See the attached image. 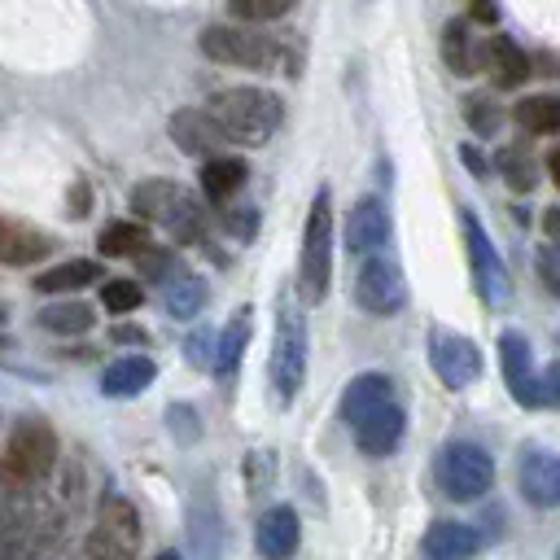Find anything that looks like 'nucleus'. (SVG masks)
Returning <instances> with one entry per match:
<instances>
[{"label": "nucleus", "instance_id": "412c9836", "mask_svg": "<svg viewBox=\"0 0 560 560\" xmlns=\"http://www.w3.org/2000/svg\"><path fill=\"white\" fill-rule=\"evenodd\" d=\"M481 61H486V74L494 88H521L529 74H534V61L525 57V48L508 35H490L486 48H481Z\"/></svg>", "mask_w": 560, "mask_h": 560}, {"label": "nucleus", "instance_id": "8fccbe9b", "mask_svg": "<svg viewBox=\"0 0 560 560\" xmlns=\"http://www.w3.org/2000/svg\"><path fill=\"white\" fill-rule=\"evenodd\" d=\"M0 319H4V311H0Z\"/></svg>", "mask_w": 560, "mask_h": 560}, {"label": "nucleus", "instance_id": "dca6fc26", "mask_svg": "<svg viewBox=\"0 0 560 560\" xmlns=\"http://www.w3.org/2000/svg\"><path fill=\"white\" fill-rule=\"evenodd\" d=\"M166 131H171V140H175L184 153H192V158H214V153H223V149L232 144L228 131L210 118V109H197V105L175 109V114L166 118Z\"/></svg>", "mask_w": 560, "mask_h": 560}, {"label": "nucleus", "instance_id": "393cba45", "mask_svg": "<svg viewBox=\"0 0 560 560\" xmlns=\"http://www.w3.org/2000/svg\"><path fill=\"white\" fill-rule=\"evenodd\" d=\"M249 179V166L241 158H228V153H214L201 162V192L214 201V206H228Z\"/></svg>", "mask_w": 560, "mask_h": 560}, {"label": "nucleus", "instance_id": "3c124183", "mask_svg": "<svg viewBox=\"0 0 560 560\" xmlns=\"http://www.w3.org/2000/svg\"><path fill=\"white\" fill-rule=\"evenodd\" d=\"M556 560H560V551H556Z\"/></svg>", "mask_w": 560, "mask_h": 560}, {"label": "nucleus", "instance_id": "6e6552de", "mask_svg": "<svg viewBox=\"0 0 560 560\" xmlns=\"http://www.w3.org/2000/svg\"><path fill=\"white\" fill-rule=\"evenodd\" d=\"M136 551H140V512L131 508V499L105 494L88 529L83 556L88 560H136Z\"/></svg>", "mask_w": 560, "mask_h": 560}, {"label": "nucleus", "instance_id": "ea45409f", "mask_svg": "<svg viewBox=\"0 0 560 560\" xmlns=\"http://www.w3.org/2000/svg\"><path fill=\"white\" fill-rule=\"evenodd\" d=\"M538 276H542V284H547L551 293H560V267H556V254H551V249L538 254Z\"/></svg>", "mask_w": 560, "mask_h": 560}, {"label": "nucleus", "instance_id": "c756f323", "mask_svg": "<svg viewBox=\"0 0 560 560\" xmlns=\"http://www.w3.org/2000/svg\"><path fill=\"white\" fill-rule=\"evenodd\" d=\"M245 341H249V306H241V311L228 319L223 337L214 341V368H219L223 376L236 372V363H241V354H245Z\"/></svg>", "mask_w": 560, "mask_h": 560}, {"label": "nucleus", "instance_id": "ddd939ff", "mask_svg": "<svg viewBox=\"0 0 560 560\" xmlns=\"http://www.w3.org/2000/svg\"><path fill=\"white\" fill-rule=\"evenodd\" d=\"M516 490L534 508H560V455L547 446H521L516 455Z\"/></svg>", "mask_w": 560, "mask_h": 560}, {"label": "nucleus", "instance_id": "6ab92c4d", "mask_svg": "<svg viewBox=\"0 0 560 560\" xmlns=\"http://www.w3.org/2000/svg\"><path fill=\"white\" fill-rule=\"evenodd\" d=\"M481 551V534L468 521H433L420 538L424 560H472Z\"/></svg>", "mask_w": 560, "mask_h": 560}, {"label": "nucleus", "instance_id": "c9c22d12", "mask_svg": "<svg viewBox=\"0 0 560 560\" xmlns=\"http://www.w3.org/2000/svg\"><path fill=\"white\" fill-rule=\"evenodd\" d=\"M228 9L249 26V22H276L293 9V0H228Z\"/></svg>", "mask_w": 560, "mask_h": 560}, {"label": "nucleus", "instance_id": "bb28decb", "mask_svg": "<svg viewBox=\"0 0 560 560\" xmlns=\"http://www.w3.org/2000/svg\"><path fill=\"white\" fill-rule=\"evenodd\" d=\"M512 118L521 131L529 136H560V96L538 92V96H521L512 105Z\"/></svg>", "mask_w": 560, "mask_h": 560}, {"label": "nucleus", "instance_id": "5701e85b", "mask_svg": "<svg viewBox=\"0 0 560 560\" xmlns=\"http://www.w3.org/2000/svg\"><path fill=\"white\" fill-rule=\"evenodd\" d=\"M394 398V381L385 372H359L350 376V385L341 389V420L346 424H359L368 411H376L381 402Z\"/></svg>", "mask_w": 560, "mask_h": 560}, {"label": "nucleus", "instance_id": "aec40b11", "mask_svg": "<svg viewBox=\"0 0 560 560\" xmlns=\"http://www.w3.org/2000/svg\"><path fill=\"white\" fill-rule=\"evenodd\" d=\"M52 236L44 228H31L22 219H4L0 214V262L4 267H31L39 262L44 254H52Z\"/></svg>", "mask_w": 560, "mask_h": 560}, {"label": "nucleus", "instance_id": "f03ea898", "mask_svg": "<svg viewBox=\"0 0 560 560\" xmlns=\"http://www.w3.org/2000/svg\"><path fill=\"white\" fill-rule=\"evenodd\" d=\"M210 118L228 131L232 144H249V149H262L280 122H284V105L276 92L267 88H249V83H236V88H219L210 96Z\"/></svg>", "mask_w": 560, "mask_h": 560}, {"label": "nucleus", "instance_id": "79ce46f5", "mask_svg": "<svg viewBox=\"0 0 560 560\" xmlns=\"http://www.w3.org/2000/svg\"><path fill=\"white\" fill-rule=\"evenodd\" d=\"M468 18L481 22V26H490V22L499 18V4H494V0H468Z\"/></svg>", "mask_w": 560, "mask_h": 560}, {"label": "nucleus", "instance_id": "b1692460", "mask_svg": "<svg viewBox=\"0 0 560 560\" xmlns=\"http://www.w3.org/2000/svg\"><path fill=\"white\" fill-rule=\"evenodd\" d=\"M158 289H162V306H166L171 319H197L201 306H206V280H201L197 271H188L184 262H179Z\"/></svg>", "mask_w": 560, "mask_h": 560}, {"label": "nucleus", "instance_id": "a211bd4d", "mask_svg": "<svg viewBox=\"0 0 560 560\" xmlns=\"http://www.w3.org/2000/svg\"><path fill=\"white\" fill-rule=\"evenodd\" d=\"M389 241V210L381 197H359L346 214V249L350 254H376Z\"/></svg>", "mask_w": 560, "mask_h": 560}, {"label": "nucleus", "instance_id": "20e7f679", "mask_svg": "<svg viewBox=\"0 0 560 560\" xmlns=\"http://www.w3.org/2000/svg\"><path fill=\"white\" fill-rule=\"evenodd\" d=\"M131 210L149 223H162L179 245H201L206 241V210L175 179H140L131 188Z\"/></svg>", "mask_w": 560, "mask_h": 560}, {"label": "nucleus", "instance_id": "49530a36", "mask_svg": "<svg viewBox=\"0 0 560 560\" xmlns=\"http://www.w3.org/2000/svg\"><path fill=\"white\" fill-rule=\"evenodd\" d=\"M547 175H551V184L560 188V144H556V149L547 153Z\"/></svg>", "mask_w": 560, "mask_h": 560}, {"label": "nucleus", "instance_id": "f704fd0d", "mask_svg": "<svg viewBox=\"0 0 560 560\" xmlns=\"http://www.w3.org/2000/svg\"><path fill=\"white\" fill-rule=\"evenodd\" d=\"M175 267H179V258H175V249H166V245H153V241H149V245L136 254V271H140V280L162 284Z\"/></svg>", "mask_w": 560, "mask_h": 560}, {"label": "nucleus", "instance_id": "4468645a", "mask_svg": "<svg viewBox=\"0 0 560 560\" xmlns=\"http://www.w3.org/2000/svg\"><path fill=\"white\" fill-rule=\"evenodd\" d=\"M499 368H503L508 394H512L521 407H538V402H542V381H538L534 350H529L525 332H516V328L499 332Z\"/></svg>", "mask_w": 560, "mask_h": 560}, {"label": "nucleus", "instance_id": "9b49d317", "mask_svg": "<svg viewBox=\"0 0 560 560\" xmlns=\"http://www.w3.org/2000/svg\"><path fill=\"white\" fill-rule=\"evenodd\" d=\"M402 302H407V280H402L398 262L385 254L368 258L354 276V306L368 315H398Z\"/></svg>", "mask_w": 560, "mask_h": 560}, {"label": "nucleus", "instance_id": "0eeeda50", "mask_svg": "<svg viewBox=\"0 0 560 560\" xmlns=\"http://www.w3.org/2000/svg\"><path fill=\"white\" fill-rule=\"evenodd\" d=\"M433 481L446 499L472 503L494 486V459L477 442H446L433 459Z\"/></svg>", "mask_w": 560, "mask_h": 560}, {"label": "nucleus", "instance_id": "2eb2a0df", "mask_svg": "<svg viewBox=\"0 0 560 560\" xmlns=\"http://www.w3.org/2000/svg\"><path fill=\"white\" fill-rule=\"evenodd\" d=\"M350 433H354V446H359L363 455L385 459V455L398 451V442H402V433H407V411H402L398 398H389V402H381L376 411H368L359 424H350Z\"/></svg>", "mask_w": 560, "mask_h": 560}, {"label": "nucleus", "instance_id": "c85d7f7f", "mask_svg": "<svg viewBox=\"0 0 560 560\" xmlns=\"http://www.w3.org/2000/svg\"><path fill=\"white\" fill-rule=\"evenodd\" d=\"M96 324V315H92V306H83V302H48L44 311H39V328H48V332H57V337H79V332H88Z\"/></svg>", "mask_w": 560, "mask_h": 560}, {"label": "nucleus", "instance_id": "58836bf2", "mask_svg": "<svg viewBox=\"0 0 560 560\" xmlns=\"http://www.w3.org/2000/svg\"><path fill=\"white\" fill-rule=\"evenodd\" d=\"M538 381H542V402L560 407V359H556L551 368H542V372H538Z\"/></svg>", "mask_w": 560, "mask_h": 560}, {"label": "nucleus", "instance_id": "f257e3e1", "mask_svg": "<svg viewBox=\"0 0 560 560\" xmlns=\"http://www.w3.org/2000/svg\"><path fill=\"white\" fill-rule=\"evenodd\" d=\"M306 302L293 284H284L276 293V324H271V359H267V376H271V394L280 407H289L306 381Z\"/></svg>", "mask_w": 560, "mask_h": 560}, {"label": "nucleus", "instance_id": "e433bc0d", "mask_svg": "<svg viewBox=\"0 0 560 560\" xmlns=\"http://www.w3.org/2000/svg\"><path fill=\"white\" fill-rule=\"evenodd\" d=\"M219 223H223L228 236L254 241V232H258V210H254V206H223V210H219Z\"/></svg>", "mask_w": 560, "mask_h": 560}, {"label": "nucleus", "instance_id": "7c9ffc66", "mask_svg": "<svg viewBox=\"0 0 560 560\" xmlns=\"http://www.w3.org/2000/svg\"><path fill=\"white\" fill-rule=\"evenodd\" d=\"M442 61H446V70H455V74H472V70H477L472 39H468V26H464V22H446V26H442Z\"/></svg>", "mask_w": 560, "mask_h": 560}, {"label": "nucleus", "instance_id": "f3484780", "mask_svg": "<svg viewBox=\"0 0 560 560\" xmlns=\"http://www.w3.org/2000/svg\"><path fill=\"white\" fill-rule=\"evenodd\" d=\"M254 547L262 560H293L298 547H302V521L289 503H276L258 516L254 525Z\"/></svg>", "mask_w": 560, "mask_h": 560}, {"label": "nucleus", "instance_id": "cd10ccee", "mask_svg": "<svg viewBox=\"0 0 560 560\" xmlns=\"http://www.w3.org/2000/svg\"><path fill=\"white\" fill-rule=\"evenodd\" d=\"M96 245H101L105 258H136L149 245V228L136 223V219H118V223H105L101 228Z\"/></svg>", "mask_w": 560, "mask_h": 560}, {"label": "nucleus", "instance_id": "1a4fd4ad", "mask_svg": "<svg viewBox=\"0 0 560 560\" xmlns=\"http://www.w3.org/2000/svg\"><path fill=\"white\" fill-rule=\"evenodd\" d=\"M44 529V503L26 481H0V560H22Z\"/></svg>", "mask_w": 560, "mask_h": 560}, {"label": "nucleus", "instance_id": "473e14b6", "mask_svg": "<svg viewBox=\"0 0 560 560\" xmlns=\"http://www.w3.org/2000/svg\"><path fill=\"white\" fill-rule=\"evenodd\" d=\"M464 122L477 131V136H494L499 127H503V109L486 96V92H472V96H464Z\"/></svg>", "mask_w": 560, "mask_h": 560}, {"label": "nucleus", "instance_id": "2f4dec72", "mask_svg": "<svg viewBox=\"0 0 560 560\" xmlns=\"http://www.w3.org/2000/svg\"><path fill=\"white\" fill-rule=\"evenodd\" d=\"M499 175L508 179V188L512 192H529L534 184H538V175H534V162H529V153L521 149V144H508V149H499Z\"/></svg>", "mask_w": 560, "mask_h": 560}, {"label": "nucleus", "instance_id": "72a5a7b5", "mask_svg": "<svg viewBox=\"0 0 560 560\" xmlns=\"http://www.w3.org/2000/svg\"><path fill=\"white\" fill-rule=\"evenodd\" d=\"M140 298H144L140 280H127V276H105V284H101V306H105V311H114V315L136 311V306H140Z\"/></svg>", "mask_w": 560, "mask_h": 560}, {"label": "nucleus", "instance_id": "423d86ee", "mask_svg": "<svg viewBox=\"0 0 560 560\" xmlns=\"http://www.w3.org/2000/svg\"><path fill=\"white\" fill-rule=\"evenodd\" d=\"M57 464V433L44 416H22L13 420L9 438H4V477L9 481H44Z\"/></svg>", "mask_w": 560, "mask_h": 560}, {"label": "nucleus", "instance_id": "a19ab883", "mask_svg": "<svg viewBox=\"0 0 560 560\" xmlns=\"http://www.w3.org/2000/svg\"><path fill=\"white\" fill-rule=\"evenodd\" d=\"M88 206H92L88 179H74V188H70V214H74V219H83V214H88Z\"/></svg>", "mask_w": 560, "mask_h": 560}, {"label": "nucleus", "instance_id": "de8ad7c7", "mask_svg": "<svg viewBox=\"0 0 560 560\" xmlns=\"http://www.w3.org/2000/svg\"><path fill=\"white\" fill-rule=\"evenodd\" d=\"M538 66H547V70H538V74H551V79H560V61H551V57H538Z\"/></svg>", "mask_w": 560, "mask_h": 560}, {"label": "nucleus", "instance_id": "4be33fe9", "mask_svg": "<svg viewBox=\"0 0 560 560\" xmlns=\"http://www.w3.org/2000/svg\"><path fill=\"white\" fill-rule=\"evenodd\" d=\"M158 376V363L149 354H122L101 372V394L105 398H140Z\"/></svg>", "mask_w": 560, "mask_h": 560}, {"label": "nucleus", "instance_id": "37998d69", "mask_svg": "<svg viewBox=\"0 0 560 560\" xmlns=\"http://www.w3.org/2000/svg\"><path fill=\"white\" fill-rule=\"evenodd\" d=\"M542 232H547V241L560 249V206H547V210H542Z\"/></svg>", "mask_w": 560, "mask_h": 560}, {"label": "nucleus", "instance_id": "39448f33", "mask_svg": "<svg viewBox=\"0 0 560 560\" xmlns=\"http://www.w3.org/2000/svg\"><path fill=\"white\" fill-rule=\"evenodd\" d=\"M332 284V192L319 188L311 210H306V228H302V254H298V293L306 306L324 302Z\"/></svg>", "mask_w": 560, "mask_h": 560}, {"label": "nucleus", "instance_id": "7ed1b4c3", "mask_svg": "<svg viewBox=\"0 0 560 560\" xmlns=\"http://www.w3.org/2000/svg\"><path fill=\"white\" fill-rule=\"evenodd\" d=\"M197 48L219 66H241V70H262V74H276V70L298 74V52L271 35L249 31V26H201Z\"/></svg>", "mask_w": 560, "mask_h": 560}, {"label": "nucleus", "instance_id": "a18cd8bd", "mask_svg": "<svg viewBox=\"0 0 560 560\" xmlns=\"http://www.w3.org/2000/svg\"><path fill=\"white\" fill-rule=\"evenodd\" d=\"M464 162L472 166V175H477V179H486V175H490V166H486V162H481V158H477L472 149H464Z\"/></svg>", "mask_w": 560, "mask_h": 560}, {"label": "nucleus", "instance_id": "f8f14e48", "mask_svg": "<svg viewBox=\"0 0 560 560\" xmlns=\"http://www.w3.org/2000/svg\"><path fill=\"white\" fill-rule=\"evenodd\" d=\"M429 368L438 372V381L446 389H468L481 376V350H477V341H468L451 328H433L429 332Z\"/></svg>", "mask_w": 560, "mask_h": 560}, {"label": "nucleus", "instance_id": "c03bdc74", "mask_svg": "<svg viewBox=\"0 0 560 560\" xmlns=\"http://www.w3.org/2000/svg\"><path fill=\"white\" fill-rule=\"evenodd\" d=\"M114 341H136V346H144V341H149V332H144V328H136V324H122V328H114Z\"/></svg>", "mask_w": 560, "mask_h": 560}, {"label": "nucleus", "instance_id": "a878e982", "mask_svg": "<svg viewBox=\"0 0 560 560\" xmlns=\"http://www.w3.org/2000/svg\"><path fill=\"white\" fill-rule=\"evenodd\" d=\"M96 280H105V267H101V262H92V258H70V262H57V267L39 271L31 284H35L39 293H74V289H88V284H96Z\"/></svg>", "mask_w": 560, "mask_h": 560}, {"label": "nucleus", "instance_id": "4c0bfd02", "mask_svg": "<svg viewBox=\"0 0 560 560\" xmlns=\"http://www.w3.org/2000/svg\"><path fill=\"white\" fill-rule=\"evenodd\" d=\"M184 350H188V363H192V368H214V337H210L206 328H197V332L184 341Z\"/></svg>", "mask_w": 560, "mask_h": 560}, {"label": "nucleus", "instance_id": "09e8293b", "mask_svg": "<svg viewBox=\"0 0 560 560\" xmlns=\"http://www.w3.org/2000/svg\"><path fill=\"white\" fill-rule=\"evenodd\" d=\"M158 560H179V556H171V551H162V556H158Z\"/></svg>", "mask_w": 560, "mask_h": 560}, {"label": "nucleus", "instance_id": "9d476101", "mask_svg": "<svg viewBox=\"0 0 560 560\" xmlns=\"http://www.w3.org/2000/svg\"><path fill=\"white\" fill-rule=\"evenodd\" d=\"M459 228H464V249H468V271H472V284H477V298L486 306H503L512 298V276H508V262L499 258L490 232L477 223V214L464 206L459 210Z\"/></svg>", "mask_w": 560, "mask_h": 560}]
</instances>
